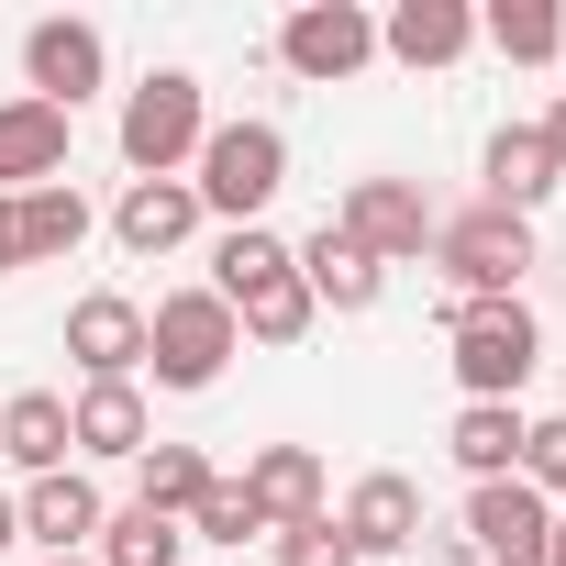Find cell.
Listing matches in <instances>:
<instances>
[{
    "label": "cell",
    "instance_id": "4fadbf2b",
    "mask_svg": "<svg viewBox=\"0 0 566 566\" xmlns=\"http://www.w3.org/2000/svg\"><path fill=\"white\" fill-rule=\"evenodd\" d=\"M200 233V189L189 178H134L123 200H112V244L123 255H167V244H189Z\"/></svg>",
    "mask_w": 566,
    "mask_h": 566
},
{
    "label": "cell",
    "instance_id": "484cf974",
    "mask_svg": "<svg viewBox=\"0 0 566 566\" xmlns=\"http://www.w3.org/2000/svg\"><path fill=\"white\" fill-rule=\"evenodd\" d=\"M323 312H312V290H301V266H277L266 290H244L233 301V334H255V345H301Z\"/></svg>",
    "mask_w": 566,
    "mask_h": 566
},
{
    "label": "cell",
    "instance_id": "7a4b0ae2",
    "mask_svg": "<svg viewBox=\"0 0 566 566\" xmlns=\"http://www.w3.org/2000/svg\"><path fill=\"white\" fill-rule=\"evenodd\" d=\"M200 134H211V112H200V78L189 67H156V78L123 90V167L134 178H178L200 156Z\"/></svg>",
    "mask_w": 566,
    "mask_h": 566
},
{
    "label": "cell",
    "instance_id": "2e32d148",
    "mask_svg": "<svg viewBox=\"0 0 566 566\" xmlns=\"http://www.w3.org/2000/svg\"><path fill=\"white\" fill-rule=\"evenodd\" d=\"M45 178H67V112L0 101V200H23V189H45Z\"/></svg>",
    "mask_w": 566,
    "mask_h": 566
},
{
    "label": "cell",
    "instance_id": "4316f807",
    "mask_svg": "<svg viewBox=\"0 0 566 566\" xmlns=\"http://www.w3.org/2000/svg\"><path fill=\"white\" fill-rule=\"evenodd\" d=\"M277 266H290V244H277V233H266V222H233V233H222V244H211V301H222V312H233V301H244V290H266V277H277Z\"/></svg>",
    "mask_w": 566,
    "mask_h": 566
},
{
    "label": "cell",
    "instance_id": "d6a6232c",
    "mask_svg": "<svg viewBox=\"0 0 566 566\" xmlns=\"http://www.w3.org/2000/svg\"><path fill=\"white\" fill-rule=\"evenodd\" d=\"M12 544H23V511H12V500H0V555H12Z\"/></svg>",
    "mask_w": 566,
    "mask_h": 566
},
{
    "label": "cell",
    "instance_id": "1f68e13d",
    "mask_svg": "<svg viewBox=\"0 0 566 566\" xmlns=\"http://www.w3.org/2000/svg\"><path fill=\"white\" fill-rule=\"evenodd\" d=\"M533 134H544V156H555V178H566V101H555V112H544Z\"/></svg>",
    "mask_w": 566,
    "mask_h": 566
},
{
    "label": "cell",
    "instance_id": "d6986e66",
    "mask_svg": "<svg viewBox=\"0 0 566 566\" xmlns=\"http://www.w3.org/2000/svg\"><path fill=\"white\" fill-rule=\"evenodd\" d=\"M244 500L266 511V533L323 522V455H312V444H266V455L244 467Z\"/></svg>",
    "mask_w": 566,
    "mask_h": 566
},
{
    "label": "cell",
    "instance_id": "d4e9b609",
    "mask_svg": "<svg viewBox=\"0 0 566 566\" xmlns=\"http://www.w3.org/2000/svg\"><path fill=\"white\" fill-rule=\"evenodd\" d=\"M478 34H489L511 67H555V56H566V12H555V0H489Z\"/></svg>",
    "mask_w": 566,
    "mask_h": 566
},
{
    "label": "cell",
    "instance_id": "6da1fadb",
    "mask_svg": "<svg viewBox=\"0 0 566 566\" xmlns=\"http://www.w3.org/2000/svg\"><path fill=\"white\" fill-rule=\"evenodd\" d=\"M189 167H200V178H189L200 211H222V222H266V200L290 189V134H277V123H211Z\"/></svg>",
    "mask_w": 566,
    "mask_h": 566
},
{
    "label": "cell",
    "instance_id": "277c9868",
    "mask_svg": "<svg viewBox=\"0 0 566 566\" xmlns=\"http://www.w3.org/2000/svg\"><path fill=\"white\" fill-rule=\"evenodd\" d=\"M444 334H455L467 400H522V378H533V356H544V334H533L522 301H444Z\"/></svg>",
    "mask_w": 566,
    "mask_h": 566
},
{
    "label": "cell",
    "instance_id": "ffe728a7",
    "mask_svg": "<svg viewBox=\"0 0 566 566\" xmlns=\"http://www.w3.org/2000/svg\"><path fill=\"white\" fill-rule=\"evenodd\" d=\"M0 455H12L23 478H56L78 444H67V400L56 389H12V400H0Z\"/></svg>",
    "mask_w": 566,
    "mask_h": 566
},
{
    "label": "cell",
    "instance_id": "5bb4252c",
    "mask_svg": "<svg viewBox=\"0 0 566 566\" xmlns=\"http://www.w3.org/2000/svg\"><path fill=\"white\" fill-rule=\"evenodd\" d=\"M67 444H78V455H101V467H134V455L156 444V422H145V389H134V378H112V389H78V400H67Z\"/></svg>",
    "mask_w": 566,
    "mask_h": 566
},
{
    "label": "cell",
    "instance_id": "ba28073f",
    "mask_svg": "<svg viewBox=\"0 0 566 566\" xmlns=\"http://www.w3.org/2000/svg\"><path fill=\"white\" fill-rule=\"evenodd\" d=\"M101 23H67V12H45L34 34H23V101H45V112H67L78 123V101L101 90Z\"/></svg>",
    "mask_w": 566,
    "mask_h": 566
},
{
    "label": "cell",
    "instance_id": "8fae6325",
    "mask_svg": "<svg viewBox=\"0 0 566 566\" xmlns=\"http://www.w3.org/2000/svg\"><path fill=\"white\" fill-rule=\"evenodd\" d=\"M67 356H78V378H90V389L145 378V312H134L123 290H90V301L67 312Z\"/></svg>",
    "mask_w": 566,
    "mask_h": 566
},
{
    "label": "cell",
    "instance_id": "8992f818",
    "mask_svg": "<svg viewBox=\"0 0 566 566\" xmlns=\"http://www.w3.org/2000/svg\"><path fill=\"white\" fill-rule=\"evenodd\" d=\"M544 544H555V500L544 489H522V478L467 489V555L478 566H544Z\"/></svg>",
    "mask_w": 566,
    "mask_h": 566
},
{
    "label": "cell",
    "instance_id": "ac0fdd59",
    "mask_svg": "<svg viewBox=\"0 0 566 566\" xmlns=\"http://www.w3.org/2000/svg\"><path fill=\"white\" fill-rule=\"evenodd\" d=\"M12 511H23V533H34L45 555H90V544H101V489H90L78 467H56V478H34V489H23Z\"/></svg>",
    "mask_w": 566,
    "mask_h": 566
},
{
    "label": "cell",
    "instance_id": "52a82bcc",
    "mask_svg": "<svg viewBox=\"0 0 566 566\" xmlns=\"http://www.w3.org/2000/svg\"><path fill=\"white\" fill-rule=\"evenodd\" d=\"M367 56H378V12H356V0H301L277 23V67L290 78H356Z\"/></svg>",
    "mask_w": 566,
    "mask_h": 566
},
{
    "label": "cell",
    "instance_id": "e0dca14e",
    "mask_svg": "<svg viewBox=\"0 0 566 566\" xmlns=\"http://www.w3.org/2000/svg\"><path fill=\"white\" fill-rule=\"evenodd\" d=\"M467 45H478L467 0H389V23H378V56H400V67H455Z\"/></svg>",
    "mask_w": 566,
    "mask_h": 566
},
{
    "label": "cell",
    "instance_id": "3957f363",
    "mask_svg": "<svg viewBox=\"0 0 566 566\" xmlns=\"http://www.w3.org/2000/svg\"><path fill=\"white\" fill-rule=\"evenodd\" d=\"M233 356H244V334H233V312H222L211 290H167V301L145 312V367H156V389H211Z\"/></svg>",
    "mask_w": 566,
    "mask_h": 566
},
{
    "label": "cell",
    "instance_id": "5b68a950",
    "mask_svg": "<svg viewBox=\"0 0 566 566\" xmlns=\"http://www.w3.org/2000/svg\"><path fill=\"white\" fill-rule=\"evenodd\" d=\"M433 255L455 266V301H522V277H533V222H511V211H455V222H433Z\"/></svg>",
    "mask_w": 566,
    "mask_h": 566
},
{
    "label": "cell",
    "instance_id": "836d02e7",
    "mask_svg": "<svg viewBox=\"0 0 566 566\" xmlns=\"http://www.w3.org/2000/svg\"><path fill=\"white\" fill-rule=\"evenodd\" d=\"M544 566H566V522H555V544H544Z\"/></svg>",
    "mask_w": 566,
    "mask_h": 566
},
{
    "label": "cell",
    "instance_id": "cb8c5ba5",
    "mask_svg": "<svg viewBox=\"0 0 566 566\" xmlns=\"http://www.w3.org/2000/svg\"><path fill=\"white\" fill-rule=\"evenodd\" d=\"M178 555H189V522H156L145 500L101 511V544H90V566H178Z\"/></svg>",
    "mask_w": 566,
    "mask_h": 566
},
{
    "label": "cell",
    "instance_id": "603a6c76",
    "mask_svg": "<svg viewBox=\"0 0 566 566\" xmlns=\"http://www.w3.org/2000/svg\"><path fill=\"white\" fill-rule=\"evenodd\" d=\"M200 489H211V455H200V444H145V455H134V500H145L156 522H189Z\"/></svg>",
    "mask_w": 566,
    "mask_h": 566
},
{
    "label": "cell",
    "instance_id": "9a60e30c",
    "mask_svg": "<svg viewBox=\"0 0 566 566\" xmlns=\"http://www.w3.org/2000/svg\"><path fill=\"white\" fill-rule=\"evenodd\" d=\"M345 544H356V566H367V555H411V544H422V489H411L400 467L356 478V500H345Z\"/></svg>",
    "mask_w": 566,
    "mask_h": 566
},
{
    "label": "cell",
    "instance_id": "30bf717a",
    "mask_svg": "<svg viewBox=\"0 0 566 566\" xmlns=\"http://www.w3.org/2000/svg\"><path fill=\"white\" fill-rule=\"evenodd\" d=\"M290 266H301V290H312V312H378L389 301V266L345 233V222H323L312 244H290Z\"/></svg>",
    "mask_w": 566,
    "mask_h": 566
},
{
    "label": "cell",
    "instance_id": "f546056e",
    "mask_svg": "<svg viewBox=\"0 0 566 566\" xmlns=\"http://www.w3.org/2000/svg\"><path fill=\"white\" fill-rule=\"evenodd\" d=\"M522 489L566 500V411H555V422H522Z\"/></svg>",
    "mask_w": 566,
    "mask_h": 566
},
{
    "label": "cell",
    "instance_id": "7c38bea8",
    "mask_svg": "<svg viewBox=\"0 0 566 566\" xmlns=\"http://www.w3.org/2000/svg\"><path fill=\"white\" fill-rule=\"evenodd\" d=\"M478 178H489V211H511V222H533V211L566 189L533 123H500V134H489V156H478Z\"/></svg>",
    "mask_w": 566,
    "mask_h": 566
},
{
    "label": "cell",
    "instance_id": "d590c367",
    "mask_svg": "<svg viewBox=\"0 0 566 566\" xmlns=\"http://www.w3.org/2000/svg\"><path fill=\"white\" fill-rule=\"evenodd\" d=\"M555 522H566V511H555Z\"/></svg>",
    "mask_w": 566,
    "mask_h": 566
},
{
    "label": "cell",
    "instance_id": "4dcf8cb0",
    "mask_svg": "<svg viewBox=\"0 0 566 566\" xmlns=\"http://www.w3.org/2000/svg\"><path fill=\"white\" fill-rule=\"evenodd\" d=\"M0 277H23V211L0 200Z\"/></svg>",
    "mask_w": 566,
    "mask_h": 566
},
{
    "label": "cell",
    "instance_id": "44dd1931",
    "mask_svg": "<svg viewBox=\"0 0 566 566\" xmlns=\"http://www.w3.org/2000/svg\"><path fill=\"white\" fill-rule=\"evenodd\" d=\"M444 455L489 489V478H522V411L511 400H467L455 422H444Z\"/></svg>",
    "mask_w": 566,
    "mask_h": 566
},
{
    "label": "cell",
    "instance_id": "e575fe53",
    "mask_svg": "<svg viewBox=\"0 0 566 566\" xmlns=\"http://www.w3.org/2000/svg\"><path fill=\"white\" fill-rule=\"evenodd\" d=\"M45 566H90V555H45Z\"/></svg>",
    "mask_w": 566,
    "mask_h": 566
},
{
    "label": "cell",
    "instance_id": "9c48e42d",
    "mask_svg": "<svg viewBox=\"0 0 566 566\" xmlns=\"http://www.w3.org/2000/svg\"><path fill=\"white\" fill-rule=\"evenodd\" d=\"M334 222H345V233H356L378 266H411V255L433 244V211H422V189H411V178H356Z\"/></svg>",
    "mask_w": 566,
    "mask_h": 566
},
{
    "label": "cell",
    "instance_id": "7402d4cb",
    "mask_svg": "<svg viewBox=\"0 0 566 566\" xmlns=\"http://www.w3.org/2000/svg\"><path fill=\"white\" fill-rule=\"evenodd\" d=\"M12 211H23V266H45V255H78V244H90V200H78V178H45V189H23Z\"/></svg>",
    "mask_w": 566,
    "mask_h": 566
},
{
    "label": "cell",
    "instance_id": "f1b7e54d",
    "mask_svg": "<svg viewBox=\"0 0 566 566\" xmlns=\"http://www.w3.org/2000/svg\"><path fill=\"white\" fill-rule=\"evenodd\" d=\"M277 544V566H356V544H345V522L323 511V522H290V533H266Z\"/></svg>",
    "mask_w": 566,
    "mask_h": 566
},
{
    "label": "cell",
    "instance_id": "83f0119b",
    "mask_svg": "<svg viewBox=\"0 0 566 566\" xmlns=\"http://www.w3.org/2000/svg\"><path fill=\"white\" fill-rule=\"evenodd\" d=\"M189 544H233V555H244V544H266V511L244 500V478H211V489H200V511H189Z\"/></svg>",
    "mask_w": 566,
    "mask_h": 566
}]
</instances>
